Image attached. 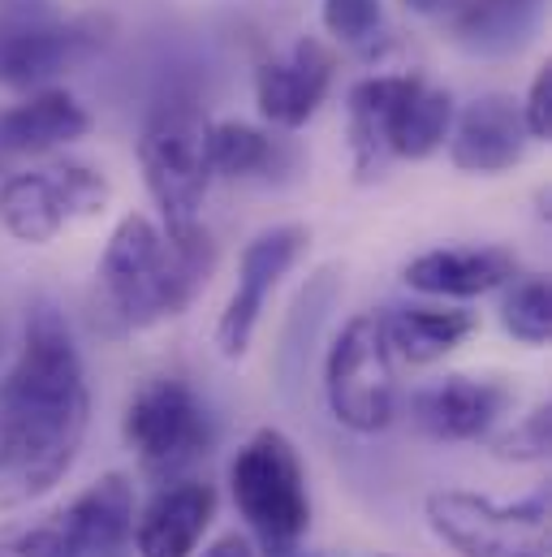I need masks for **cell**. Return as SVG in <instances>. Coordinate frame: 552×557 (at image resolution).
I'll return each instance as SVG.
<instances>
[{
    "label": "cell",
    "mask_w": 552,
    "mask_h": 557,
    "mask_svg": "<svg viewBox=\"0 0 552 557\" xmlns=\"http://www.w3.org/2000/svg\"><path fill=\"white\" fill-rule=\"evenodd\" d=\"M385 342L402 363H436L479 333L471 307H389L380 311Z\"/></svg>",
    "instance_id": "19"
},
{
    "label": "cell",
    "mask_w": 552,
    "mask_h": 557,
    "mask_svg": "<svg viewBox=\"0 0 552 557\" xmlns=\"http://www.w3.org/2000/svg\"><path fill=\"white\" fill-rule=\"evenodd\" d=\"M216 264V243H168L147 216H122L96 269L100 315L109 333H142L181 315Z\"/></svg>",
    "instance_id": "2"
},
{
    "label": "cell",
    "mask_w": 552,
    "mask_h": 557,
    "mask_svg": "<svg viewBox=\"0 0 552 557\" xmlns=\"http://www.w3.org/2000/svg\"><path fill=\"white\" fill-rule=\"evenodd\" d=\"M0 557H78L70 532L61 528V519H43V523H9L0 528Z\"/></svg>",
    "instance_id": "26"
},
{
    "label": "cell",
    "mask_w": 552,
    "mask_h": 557,
    "mask_svg": "<svg viewBox=\"0 0 552 557\" xmlns=\"http://www.w3.org/2000/svg\"><path fill=\"white\" fill-rule=\"evenodd\" d=\"M484 441L501 462H544L552 454V407L540 403L523 419H514L505 432H488Z\"/></svg>",
    "instance_id": "24"
},
{
    "label": "cell",
    "mask_w": 552,
    "mask_h": 557,
    "mask_svg": "<svg viewBox=\"0 0 552 557\" xmlns=\"http://www.w3.org/2000/svg\"><path fill=\"white\" fill-rule=\"evenodd\" d=\"M324 398L341 428L376 436L398 419V359L385 342L380 311H359L341 324L324 359Z\"/></svg>",
    "instance_id": "6"
},
{
    "label": "cell",
    "mask_w": 552,
    "mask_h": 557,
    "mask_svg": "<svg viewBox=\"0 0 552 557\" xmlns=\"http://www.w3.org/2000/svg\"><path fill=\"white\" fill-rule=\"evenodd\" d=\"M280 164V143L247 122H216L208 126V169L212 177L247 182V177H268Z\"/></svg>",
    "instance_id": "22"
},
{
    "label": "cell",
    "mask_w": 552,
    "mask_h": 557,
    "mask_svg": "<svg viewBox=\"0 0 552 557\" xmlns=\"http://www.w3.org/2000/svg\"><path fill=\"white\" fill-rule=\"evenodd\" d=\"M319 17H324V30L341 44H372L385 26V0H324L319 4Z\"/></svg>",
    "instance_id": "25"
},
{
    "label": "cell",
    "mask_w": 552,
    "mask_h": 557,
    "mask_svg": "<svg viewBox=\"0 0 552 557\" xmlns=\"http://www.w3.org/2000/svg\"><path fill=\"white\" fill-rule=\"evenodd\" d=\"M333 52L319 39H298L285 57H273L255 70V104L264 113V122H273L276 131H302L328 87H333Z\"/></svg>",
    "instance_id": "13"
},
{
    "label": "cell",
    "mask_w": 552,
    "mask_h": 557,
    "mask_svg": "<svg viewBox=\"0 0 552 557\" xmlns=\"http://www.w3.org/2000/svg\"><path fill=\"white\" fill-rule=\"evenodd\" d=\"M514 411V389L492 376H440L411 394L414 428L431 441H484Z\"/></svg>",
    "instance_id": "11"
},
{
    "label": "cell",
    "mask_w": 552,
    "mask_h": 557,
    "mask_svg": "<svg viewBox=\"0 0 552 557\" xmlns=\"http://www.w3.org/2000/svg\"><path fill=\"white\" fill-rule=\"evenodd\" d=\"M203 557H255V554H251V541H242V536H221L212 549H203Z\"/></svg>",
    "instance_id": "28"
},
{
    "label": "cell",
    "mask_w": 552,
    "mask_h": 557,
    "mask_svg": "<svg viewBox=\"0 0 552 557\" xmlns=\"http://www.w3.org/2000/svg\"><path fill=\"white\" fill-rule=\"evenodd\" d=\"M453 96L444 87H431L423 74H406V87L389 113L385 151L389 160H427L440 151L453 126Z\"/></svg>",
    "instance_id": "20"
},
{
    "label": "cell",
    "mask_w": 552,
    "mask_h": 557,
    "mask_svg": "<svg viewBox=\"0 0 552 557\" xmlns=\"http://www.w3.org/2000/svg\"><path fill=\"white\" fill-rule=\"evenodd\" d=\"M229 493L264 554H298L311 528V493H306V467L280 428H260L234 454Z\"/></svg>",
    "instance_id": "3"
},
{
    "label": "cell",
    "mask_w": 552,
    "mask_h": 557,
    "mask_svg": "<svg viewBox=\"0 0 552 557\" xmlns=\"http://www.w3.org/2000/svg\"><path fill=\"white\" fill-rule=\"evenodd\" d=\"M87 135H91V113L70 91H35L22 104L0 109V169L9 160L48 156Z\"/></svg>",
    "instance_id": "16"
},
{
    "label": "cell",
    "mask_w": 552,
    "mask_h": 557,
    "mask_svg": "<svg viewBox=\"0 0 552 557\" xmlns=\"http://www.w3.org/2000/svg\"><path fill=\"white\" fill-rule=\"evenodd\" d=\"M527 147H531V139H527L518 100H510L501 91L479 96L462 113H453L449 160H453L457 173H475V177L510 173L514 164H523Z\"/></svg>",
    "instance_id": "12"
},
{
    "label": "cell",
    "mask_w": 552,
    "mask_h": 557,
    "mask_svg": "<svg viewBox=\"0 0 552 557\" xmlns=\"http://www.w3.org/2000/svg\"><path fill=\"white\" fill-rule=\"evenodd\" d=\"M431 536L457 557H549V488L523 502H497L466 488H436L423 502Z\"/></svg>",
    "instance_id": "5"
},
{
    "label": "cell",
    "mask_w": 552,
    "mask_h": 557,
    "mask_svg": "<svg viewBox=\"0 0 552 557\" xmlns=\"http://www.w3.org/2000/svg\"><path fill=\"white\" fill-rule=\"evenodd\" d=\"M109 195V177L78 160L13 169L0 173V225L26 247H48L70 221L104 212Z\"/></svg>",
    "instance_id": "7"
},
{
    "label": "cell",
    "mask_w": 552,
    "mask_h": 557,
    "mask_svg": "<svg viewBox=\"0 0 552 557\" xmlns=\"http://www.w3.org/2000/svg\"><path fill=\"white\" fill-rule=\"evenodd\" d=\"M411 13H440L444 9V0H402Z\"/></svg>",
    "instance_id": "29"
},
{
    "label": "cell",
    "mask_w": 552,
    "mask_h": 557,
    "mask_svg": "<svg viewBox=\"0 0 552 557\" xmlns=\"http://www.w3.org/2000/svg\"><path fill=\"white\" fill-rule=\"evenodd\" d=\"M289 557H293V554H289Z\"/></svg>",
    "instance_id": "30"
},
{
    "label": "cell",
    "mask_w": 552,
    "mask_h": 557,
    "mask_svg": "<svg viewBox=\"0 0 552 557\" xmlns=\"http://www.w3.org/2000/svg\"><path fill=\"white\" fill-rule=\"evenodd\" d=\"M135 480L122 471H109L96 484H87L57 519L70 532L78 557H117L135 541Z\"/></svg>",
    "instance_id": "15"
},
{
    "label": "cell",
    "mask_w": 552,
    "mask_h": 557,
    "mask_svg": "<svg viewBox=\"0 0 552 557\" xmlns=\"http://www.w3.org/2000/svg\"><path fill=\"white\" fill-rule=\"evenodd\" d=\"M406 87V74H372L359 78L346 96V113H350V147H354V169L363 182L380 177L389 164L385 151V131H389V113L398 104Z\"/></svg>",
    "instance_id": "21"
},
{
    "label": "cell",
    "mask_w": 552,
    "mask_h": 557,
    "mask_svg": "<svg viewBox=\"0 0 552 557\" xmlns=\"http://www.w3.org/2000/svg\"><path fill=\"white\" fill-rule=\"evenodd\" d=\"M501 324L514 342L540 350L549 346L552 333V289L549 277H518L514 289L505 294V307H501Z\"/></svg>",
    "instance_id": "23"
},
{
    "label": "cell",
    "mask_w": 552,
    "mask_h": 557,
    "mask_svg": "<svg viewBox=\"0 0 552 557\" xmlns=\"http://www.w3.org/2000/svg\"><path fill=\"white\" fill-rule=\"evenodd\" d=\"M216 519V488L208 480H168L135 515L138 557H195Z\"/></svg>",
    "instance_id": "14"
},
{
    "label": "cell",
    "mask_w": 552,
    "mask_h": 557,
    "mask_svg": "<svg viewBox=\"0 0 552 557\" xmlns=\"http://www.w3.org/2000/svg\"><path fill=\"white\" fill-rule=\"evenodd\" d=\"M518 277V260L505 247H436L414 256L402 281L431 298H479Z\"/></svg>",
    "instance_id": "17"
},
{
    "label": "cell",
    "mask_w": 552,
    "mask_h": 557,
    "mask_svg": "<svg viewBox=\"0 0 552 557\" xmlns=\"http://www.w3.org/2000/svg\"><path fill=\"white\" fill-rule=\"evenodd\" d=\"M302 251H306L302 225H273L247 243V251L238 260V285L216 320V350L225 359H242L251 350V337L260 329V315H264L273 289L302 260Z\"/></svg>",
    "instance_id": "10"
},
{
    "label": "cell",
    "mask_w": 552,
    "mask_h": 557,
    "mask_svg": "<svg viewBox=\"0 0 552 557\" xmlns=\"http://www.w3.org/2000/svg\"><path fill=\"white\" fill-rule=\"evenodd\" d=\"M444 26L471 57H510L527 48L544 0H444Z\"/></svg>",
    "instance_id": "18"
},
{
    "label": "cell",
    "mask_w": 552,
    "mask_h": 557,
    "mask_svg": "<svg viewBox=\"0 0 552 557\" xmlns=\"http://www.w3.org/2000/svg\"><path fill=\"white\" fill-rule=\"evenodd\" d=\"M104 48V26L96 17H52L35 9L0 13V83L4 87H43Z\"/></svg>",
    "instance_id": "9"
},
{
    "label": "cell",
    "mask_w": 552,
    "mask_h": 557,
    "mask_svg": "<svg viewBox=\"0 0 552 557\" xmlns=\"http://www.w3.org/2000/svg\"><path fill=\"white\" fill-rule=\"evenodd\" d=\"M523 113V126H527V139L531 143H549L552 139V70L544 65L536 78H531V91L527 100L518 104Z\"/></svg>",
    "instance_id": "27"
},
{
    "label": "cell",
    "mask_w": 552,
    "mask_h": 557,
    "mask_svg": "<svg viewBox=\"0 0 552 557\" xmlns=\"http://www.w3.org/2000/svg\"><path fill=\"white\" fill-rule=\"evenodd\" d=\"M126 441L151 475H181L216 445V423L203 398L173 376H155L126 403Z\"/></svg>",
    "instance_id": "8"
},
{
    "label": "cell",
    "mask_w": 552,
    "mask_h": 557,
    "mask_svg": "<svg viewBox=\"0 0 552 557\" xmlns=\"http://www.w3.org/2000/svg\"><path fill=\"white\" fill-rule=\"evenodd\" d=\"M138 164H142V182L160 208L164 238L168 243L212 238L203 225V199L212 186L208 122L186 104L151 113V122L142 126V139H138Z\"/></svg>",
    "instance_id": "4"
},
{
    "label": "cell",
    "mask_w": 552,
    "mask_h": 557,
    "mask_svg": "<svg viewBox=\"0 0 552 557\" xmlns=\"http://www.w3.org/2000/svg\"><path fill=\"white\" fill-rule=\"evenodd\" d=\"M91 428V389L65 315L39 302L0 381V515L48 497Z\"/></svg>",
    "instance_id": "1"
}]
</instances>
